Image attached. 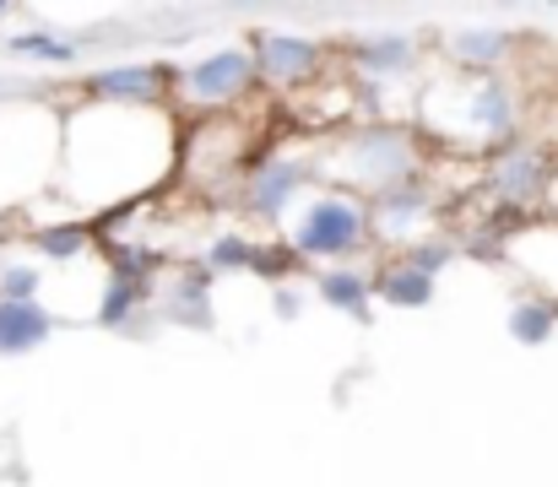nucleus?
<instances>
[{
    "instance_id": "412c9836",
    "label": "nucleus",
    "mask_w": 558,
    "mask_h": 487,
    "mask_svg": "<svg viewBox=\"0 0 558 487\" xmlns=\"http://www.w3.org/2000/svg\"><path fill=\"white\" fill-rule=\"evenodd\" d=\"M401 260H412L417 271L439 277V271H445V266L456 260V244H439V239H434V244H423V249H412V255H401Z\"/></svg>"
},
{
    "instance_id": "7ed1b4c3",
    "label": "nucleus",
    "mask_w": 558,
    "mask_h": 487,
    "mask_svg": "<svg viewBox=\"0 0 558 487\" xmlns=\"http://www.w3.org/2000/svg\"><path fill=\"white\" fill-rule=\"evenodd\" d=\"M359 244H374V200L353 190H315L288 217V249L299 260H342Z\"/></svg>"
},
{
    "instance_id": "b1692460",
    "label": "nucleus",
    "mask_w": 558,
    "mask_h": 487,
    "mask_svg": "<svg viewBox=\"0 0 558 487\" xmlns=\"http://www.w3.org/2000/svg\"><path fill=\"white\" fill-rule=\"evenodd\" d=\"M0 249H5V217H0ZM0 266H5V260H0Z\"/></svg>"
},
{
    "instance_id": "dca6fc26",
    "label": "nucleus",
    "mask_w": 558,
    "mask_h": 487,
    "mask_svg": "<svg viewBox=\"0 0 558 487\" xmlns=\"http://www.w3.org/2000/svg\"><path fill=\"white\" fill-rule=\"evenodd\" d=\"M33 249L49 255V260H82L93 249V228L87 222H49V228H33Z\"/></svg>"
},
{
    "instance_id": "f8f14e48",
    "label": "nucleus",
    "mask_w": 558,
    "mask_h": 487,
    "mask_svg": "<svg viewBox=\"0 0 558 487\" xmlns=\"http://www.w3.org/2000/svg\"><path fill=\"white\" fill-rule=\"evenodd\" d=\"M374 299H385V304H396V309H423V304L434 299V277L417 271L412 260L390 255V260L374 271Z\"/></svg>"
},
{
    "instance_id": "6ab92c4d",
    "label": "nucleus",
    "mask_w": 558,
    "mask_h": 487,
    "mask_svg": "<svg viewBox=\"0 0 558 487\" xmlns=\"http://www.w3.org/2000/svg\"><path fill=\"white\" fill-rule=\"evenodd\" d=\"M260 266V249L239 233H217L206 244V271H255Z\"/></svg>"
},
{
    "instance_id": "4be33fe9",
    "label": "nucleus",
    "mask_w": 558,
    "mask_h": 487,
    "mask_svg": "<svg viewBox=\"0 0 558 487\" xmlns=\"http://www.w3.org/2000/svg\"><path fill=\"white\" fill-rule=\"evenodd\" d=\"M277 315L282 320H299V293L293 288H277Z\"/></svg>"
},
{
    "instance_id": "f03ea898",
    "label": "nucleus",
    "mask_w": 558,
    "mask_h": 487,
    "mask_svg": "<svg viewBox=\"0 0 558 487\" xmlns=\"http://www.w3.org/2000/svg\"><path fill=\"white\" fill-rule=\"evenodd\" d=\"M423 104H445V114L428 120V131H439L456 147H477V153H505L515 147L521 131V104L515 87L505 76H461V82H439L423 93Z\"/></svg>"
},
{
    "instance_id": "5701e85b",
    "label": "nucleus",
    "mask_w": 558,
    "mask_h": 487,
    "mask_svg": "<svg viewBox=\"0 0 558 487\" xmlns=\"http://www.w3.org/2000/svg\"><path fill=\"white\" fill-rule=\"evenodd\" d=\"M548 206H554V217H558V173H554V190H548Z\"/></svg>"
},
{
    "instance_id": "f257e3e1",
    "label": "nucleus",
    "mask_w": 558,
    "mask_h": 487,
    "mask_svg": "<svg viewBox=\"0 0 558 487\" xmlns=\"http://www.w3.org/2000/svg\"><path fill=\"white\" fill-rule=\"evenodd\" d=\"M337 190H353L364 200H379L412 179H423V147H417V131L412 125H390V120H374V125H353L331 142L326 168H320Z\"/></svg>"
},
{
    "instance_id": "aec40b11",
    "label": "nucleus",
    "mask_w": 558,
    "mask_h": 487,
    "mask_svg": "<svg viewBox=\"0 0 558 487\" xmlns=\"http://www.w3.org/2000/svg\"><path fill=\"white\" fill-rule=\"evenodd\" d=\"M44 288V271L33 260H5L0 266V299H38Z\"/></svg>"
},
{
    "instance_id": "9b49d317",
    "label": "nucleus",
    "mask_w": 558,
    "mask_h": 487,
    "mask_svg": "<svg viewBox=\"0 0 558 487\" xmlns=\"http://www.w3.org/2000/svg\"><path fill=\"white\" fill-rule=\"evenodd\" d=\"M515 38L510 33H488V27H466L445 38V54L466 71V76H499V65L510 60Z\"/></svg>"
},
{
    "instance_id": "423d86ee",
    "label": "nucleus",
    "mask_w": 558,
    "mask_h": 487,
    "mask_svg": "<svg viewBox=\"0 0 558 487\" xmlns=\"http://www.w3.org/2000/svg\"><path fill=\"white\" fill-rule=\"evenodd\" d=\"M554 173L558 168H554V158H548L543 147L515 142V147H505V153H494V158H488L483 184H488L494 206H505V211H532V206H543V200H548Z\"/></svg>"
},
{
    "instance_id": "393cba45",
    "label": "nucleus",
    "mask_w": 558,
    "mask_h": 487,
    "mask_svg": "<svg viewBox=\"0 0 558 487\" xmlns=\"http://www.w3.org/2000/svg\"><path fill=\"white\" fill-rule=\"evenodd\" d=\"M0 16H5V0H0Z\"/></svg>"
},
{
    "instance_id": "1a4fd4ad",
    "label": "nucleus",
    "mask_w": 558,
    "mask_h": 487,
    "mask_svg": "<svg viewBox=\"0 0 558 487\" xmlns=\"http://www.w3.org/2000/svg\"><path fill=\"white\" fill-rule=\"evenodd\" d=\"M250 54H255L266 87H310L315 71L326 65V49L315 38H299V33H255Z\"/></svg>"
},
{
    "instance_id": "39448f33",
    "label": "nucleus",
    "mask_w": 558,
    "mask_h": 487,
    "mask_svg": "<svg viewBox=\"0 0 558 487\" xmlns=\"http://www.w3.org/2000/svg\"><path fill=\"white\" fill-rule=\"evenodd\" d=\"M434 233H439V195L428 190V173L374 200V244L379 249L412 255V249L434 244Z\"/></svg>"
},
{
    "instance_id": "a211bd4d",
    "label": "nucleus",
    "mask_w": 558,
    "mask_h": 487,
    "mask_svg": "<svg viewBox=\"0 0 558 487\" xmlns=\"http://www.w3.org/2000/svg\"><path fill=\"white\" fill-rule=\"evenodd\" d=\"M76 49H82V38H54V33H16V38H5V54L44 60V65H65V60H76Z\"/></svg>"
},
{
    "instance_id": "0eeeda50",
    "label": "nucleus",
    "mask_w": 558,
    "mask_h": 487,
    "mask_svg": "<svg viewBox=\"0 0 558 487\" xmlns=\"http://www.w3.org/2000/svg\"><path fill=\"white\" fill-rule=\"evenodd\" d=\"M315 173H320V168H310V162H299V158L255 162V168L244 173V184H239V206H244L250 217H260V222H282V217L299 211V200H304V190H310Z\"/></svg>"
},
{
    "instance_id": "f3484780",
    "label": "nucleus",
    "mask_w": 558,
    "mask_h": 487,
    "mask_svg": "<svg viewBox=\"0 0 558 487\" xmlns=\"http://www.w3.org/2000/svg\"><path fill=\"white\" fill-rule=\"evenodd\" d=\"M554 325H558V304L537 299V293L510 304V336H515V341H526V346H543V341H554Z\"/></svg>"
},
{
    "instance_id": "2eb2a0df",
    "label": "nucleus",
    "mask_w": 558,
    "mask_h": 487,
    "mask_svg": "<svg viewBox=\"0 0 558 487\" xmlns=\"http://www.w3.org/2000/svg\"><path fill=\"white\" fill-rule=\"evenodd\" d=\"M163 320L190 325V330H206L211 325V293H206V266L174 277V288L163 293Z\"/></svg>"
},
{
    "instance_id": "6e6552de",
    "label": "nucleus",
    "mask_w": 558,
    "mask_h": 487,
    "mask_svg": "<svg viewBox=\"0 0 558 487\" xmlns=\"http://www.w3.org/2000/svg\"><path fill=\"white\" fill-rule=\"evenodd\" d=\"M174 87H180V71L158 65V60H147V65H98L87 76V93L98 104H120V109H158L163 98H174Z\"/></svg>"
},
{
    "instance_id": "9d476101",
    "label": "nucleus",
    "mask_w": 558,
    "mask_h": 487,
    "mask_svg": "<svg viewBox=\"0 0 558 487\" xmlns=\"http://www.w3.org/2000/svg\"><path fill=\"white\" fill-rule=\"evenodd\" d=\"M54 336V315L38 299H0V357H22Z\"/></svg>"
},
{
    "instance_id": "ddd939ff",
    "label": "nucleus",
    "mask_w": 558,
    "mask_h": 487,
    "mask_svg": "<svg viewBox=\"0 0 558 487\" xmlns=\"http://www.w3.org/2000/svg\"><path fill=\"white\" fill-rule=\"evenodd\" d=\"M348 54H353V65H359L369 82H390V76L412 71V60H417V44H412V38H401V33H379V38L353 44Z\"/></svg>"
},
{
    "instance_id": "20e7f679",
    "label": "nucleus",
    "mask_w": 558,
    "mask_h": 487,
    "mask_svg": "<svg viewBox=\"0 0 558 487\" xmlns=\"http://www.w3.org/2000/svg\"><path fill=\"white\" fill-rule=\"evenodd\" d=\"M255 87H260L255 54L250 49H217V54H206V60H195V65L180 71L174 98H180V109H195V114H228Z\"/></svg>"
},
{
    "instance_id": "4468645a",
    "label": "nucleus",
    "mask_w": 558,
    "mask_h": 487,
    "mask_svg": "<svg viewBox=\"0 0 558 487\" xmlns=\"http://www.w3.org/2000/svg\"><path fill=\"white\" fill-rule=\"evenodd\" d=\"M315 293L331 304V309H342V315H369V299H374V277H364L359 266H326L320 277H315Z\"/></svg>"
}]
</instances>
